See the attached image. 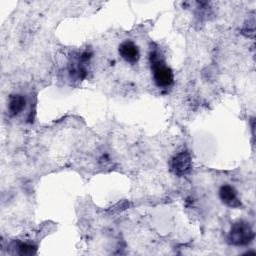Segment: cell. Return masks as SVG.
Segmentation results:
<instances>
[{
    "label": "cell",
    "mask_w": 256,
    "mask_h": 256,
    "mask_svg": "<svg viewBox=\"0 0 256 256\" xmlns=\"http://www.w3.org/2000/svg\"><path fill=\"white\" fill-rule=\"evenodd\" d=\"M26 99L22 95H12L9 99V112L12 115L19 114L25 107Z\"/></svg>",
    "instance_id": "8992f818"
},
{
    "label": "cell",
    "mask_w": 256,
    "mask_h": 256,
    "mask_svg": "<svg viewBox=\"0 0 256 256\" xmlns=\"http://www.w3.org/2000/svg\"><path fill=\"white\" fill-rule=\"evenodd\" d=\"M151 68L153 70L154 81L159 87H168L174 81L172 70L154 52L151 54Z\"/></svg>",
    "instance_id": "6da1fadb"
},
{
    "label": "cell",
    "mask_w": 256,
    "mask_h": 256,
    "mask_svg": "<svg viewBox=\"0 0 256 256\" xmlns=\"http://www.w3.org/2000/svg\"><path fill=\"white\" fill-rule=\"evenodd\" d=\"M254 238V232L249 223L244 221L236 222L232 225L228 240L231 244L237 246H243L249 244Z\"/></svg>",
    "instance_id": "7a4b0ae2"
},
{
    "label": "cell",
    "mask_w": 256,
    "mask_h": 256,
    "mask_svg": "<svg viewBox=\"0 0 256 256\" xmlns=\"http://www.w3.org/2000/svg\"><path fill=\"white\" fill-rule=\"evenodd\" d=\"M19 249V253L22 255H31V254H35V250L36 248L32 245L26 244V243H21L18 247Z\"/></svg>",
    "instance_id": "52a82bcc"
},
{
    "label": "cell",
    "mask_w": 256,
    "mask_h": 256,
    "mask_svg": "<svg viewBox=\"0 0 256 256\" xmlns=\"http://www.w3.org/2000/svg\"><path fill=\"white\" fill-rule=\"evenodd\" d=\"M192 160L188 152H180L171 160V169L178 176H184L191 171Z\"/></svg>",
    "instance_id": "3957f363"
},
{
    "label": "cell",
    "mask_w": 256,
    "mask_h": 256,
    "mask_svg": "<svg viewBox=\"0 0 256 256\" xmlns=\"http://www.w3.org/2000/svg\"><path fill=\"white\" fill-rule=\"evenodd\" d=\"M219 197L222 202L231 208H238L241 206V202L237 197L235 189L230 185H223L219 190Z\"/></svg>",
    "instance_id": "5b68a950"
},
{
    "label": "cell",
    "mask_w": 256,
    "mask_h": 256,
    "mask_svg": "<svg viewBox=\"0 0 256 256\" xmlns=\"http://www.w3.org/2000/svg\"><path fill=\"white\" fill-rule=\"evenodd\" d=\"M119 53L125 61L132 64L136 63L140 57V53L137 45H135L132 41H129V40H126L120 44Z\"/></svg>",
    "instance_id": "277c9868"
}]
</instances>
